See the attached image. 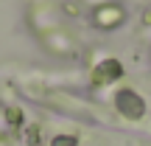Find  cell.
<instances>
[{"mask_svg": "<svg viewBox=\"0 0 151 146\" xmlns=\"http://www.w3.org/2000/svg\"><path fill=\"white\" fill-rule=\"evenodd\" d=\"M118 107L123 110L129 118H140V115H143V101L134 96V93H129V90H123L118 96Z\"/></svg>", "mask_w": 151, "mask_h": 146, "instance_id": "6da1fadb", "label": "cell"}, {"mask_svg": "<svg viewBox=\"0 0 151 146\" xmlns=\"http://www.w3.org/2000/svg\"><path fill=\"white\" fill-rule=\"evenodd\" d=\"M109 73H112V76H120V65H118V62H112V59L106 62V70H104V68H98V70H95V81H109L106 79Z\"/></svg>", "mask_w": 151, "mask_h": 146, "instance_id": "7a4b0ae2", "label": "cell"}, {"mask_svg": "<svg viewBox=\"0 0 151 146\" xmlns=\"http://www.w3.org/2000/svg\"><path fill=\"white\" fill-rule=\"evenodd\" d=\"M76 141H73V138H56V141H53V146H73Z\"/></svg>", "mask_w": 151, "mask_h": 146, "instance_id": "3957f363", "label": "cell"}]
</instances>
